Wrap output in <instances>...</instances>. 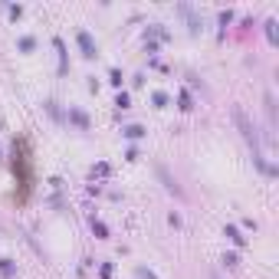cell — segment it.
<instances>
[{
  "mask_svg": "<svg viewBox=\"0 0 279 279\" xmlns=\"http://www.w3.org/2000/svg\"><path fill=\"white\" fill-rule=\"evenodd\" d=\"M76 40H79V46H82V56H89V59L96 56V43H92V36H89L85 30H79V36H76Z\"/></svg>",
  "mask_w": 279,
  "mask_h": 279,
  "instance_id": "1",
  "label": "cell"
},
{
  "mask_svg": "<svg viewBox=\"0 0 279 279\" xmlns=\"http://www.w3.org/2000/svg\"><path fill=\"white\" fill-rule=\"evenodd\" d=\"M158 178H161V181H164V187H167V191H174V194H178V197H181V194H184L181 187H178V184L171 181V174H167L164 167H158Z\"/></svg>",
  "mask_w": 279,
  "mask_h": 279,
  "instance_id": "2",
  "label": "cell"
},
{
  "mask_svg": "<svg viewBox=\"0 0 279 279\" xmlns=\"http://www.w3.org/2000/svg\"><path fill=\"white\" fill-rule=\"evenodd\" d=\"M69 118H72V122H76L79 128H89V118H85L82 112H76V109H72V112H69Z\"/></svg>",
  "mask_w": 279,
  "mask_h": 279,
  "instance_id": "3",
  "label": "cell"
},
{
  "mask_svg": "<svg viewBox=\"0 0 279 279\" xmlns=\"http://www.w3.org/2000/svg\"><path fill=\"white\" fill-rule=\"evenodd\" d=\"M227 237L233 240L237 246H243V243H246V237H240V230H237V227H227Z\"/></svg>",
  "mask_w": 279,
  "mask_h": 279,
  "instance_id": "4",
  "label": "cell"
},
{
  "mask_svg": "<svg viewBox=\"0 0 279 279\" xmlns=\"http://www.w3.org/2000/svg\"><path fill=\"white\" fill-rule=\"evenodd\" d=\"M0 273H3L7 279L14 276V260H0Z\"/></svg>",
  "mask_w": 279,
  "mask_h": 279,
  "instance_id": "5",
  "label": "cell"
},
{
  "mask_svg": "<svg viewBox=\"0 0 279 279\" xmlns=\"http://www.w3.org/2000/svg\"><path fill=\"white\" fill-rule=\"evenodd\" d=\"M125 135H128V138H141V135H145V128H141V125H128Z\"/></svg>",
  "mask_w": 279,
  "mask_h": 279,
  "instance_id": "6",
  "label": "cell"
},
{
  "mask_svg": "<svg viewBox=\"0 0 279 279\" xmlns=\"http://www.w3.org/2000/svg\"><path fill=\"white\" fill-rule=\"evenodd\" d=\"M266 33H269V43H276V23H273V20L266 23Z\"/></svg>",
  "mask_w": 279,
  "mask_h": 279,
  "instance_id": "7",
  "label": "cell"
},
{
  "mask_svg": "<svg viewBox=\"0 0 279 279\" xmlns=\"http://www.w3.org/2000/svg\"><path fill=\"white\" fill-rule=\"evenodd\" d=\"M154 105H167V96H164V92H154Z\"/></svg>",
  "mask_w": 279,
  "mask_h": 279,
  "instance_id": "8",
  "label": "cell"
},
{
  "mask_svg": "<svg viewBox=\"0 0 279 279\" xmlns=\"http://www.w3.org/2000/svg\"><path fill=\"white\" fill-rule=\"evenodd\" d=\"M213 279H217V276H213Z\"/></svg>",
  "mask_w": 279,
  "mask_h": 279,
  "instance_id": "9",
  "label": "cell"
}]
</instances>
